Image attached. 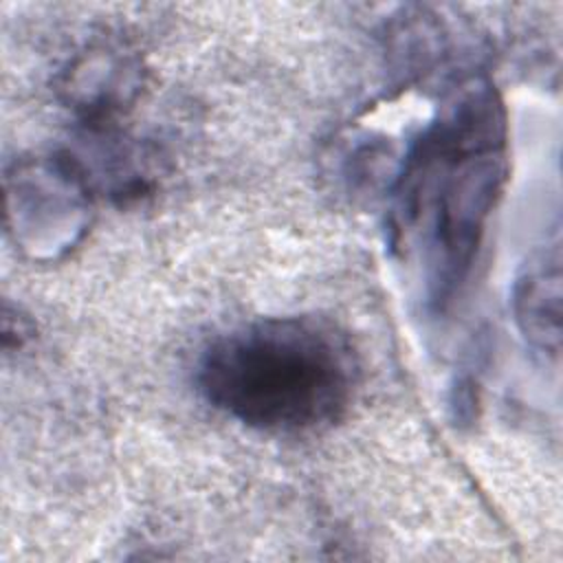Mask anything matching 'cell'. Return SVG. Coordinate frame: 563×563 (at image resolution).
<instances>
[{
	"label": "cell",
	"instance_id": "cell-5",
	"mask_svg": "<svg viewBox=\"0 0 563 563\" xmlns=\"http://www.w3.org/2000/svg\"><path fill=\"white\" fill-rule=\"evenodd\" d=\"M512 312L526 341L543 354L561 345V257L559 249L532 255L512 288Z\"/></svg>",
	"mask_w": 563,
	"mask_h": 563
},
{
	"label": "cell",
	"instance_id": "cell-4",
	"mask_svg": "<svg viewBox=\"0 0 563 563\" xmlns=\"http://www.w3.org/2000/svg\"><path fill=\"white\" fill-rule=\"evenodd\" d=\"M143 84L139 59L119 46H90L62 73L64 101L90 128L108 125L139 92Z\"/></svg>",
	"mask_w": 563,
	"mask_h": 563
},
{
	"label": "cell",
	"instance_id": "cell-3",
	"mask_svg": "<svg viewBox=\"0 0 563 563\" xmlns=\"http://www.w3.org/2000/svg\"><path fill=\"white\" fill-rule=\"evenodd\" d=\"M4 185L7 227L29 257L57 260L88 231L95 191L70 152L22 158Z\"/></svg>",
	"mask_w": 563,
	"mask_h": 563
},
{
	"label": "cell",
	"instance_id": "cell-2",
	"mask_svg": "<svg viewBox=\"0 0 563 563\" xmlns=\"http://www.w3.org/2000/svg\"><path fill=\"white\" fill-rule=\"evenodd\" d=\"M200 394L233 420L268 433L336 422L358 387L347 336L317 317H268L233 328L198 361Z\"/></svg>",
	"mask_w": 563,
	"mask_h": 563
},
{
	"label": "cell",
	"instance_id": "cell-1",
	"mask_svg": "<svg viewBox=\"0 0 563 563\" xmlns=\"http://www.w3.org/2000/svg\"><path fill=\"white\" fill-rule=\"evenodd\" d=\"M506 112L486 77H466L411 139L389 187V244L442 310L471 273L508 176Z\"/></svg>",
	"mask_w": 563,
	"mask_h": 563
},
{
	"label": "cell",
	"instance_id": "cell-6",
	"mask_svg": "<svg viewBox=\"0 0 563 563\" xmlns=\"http://www.w3.org/2000/svg\"><path fill=\"white\" fill-rule=\"evenodd\" d=\"M451 409L455 411V420L466 422L475 416V391L468 380H457L451 396Z\"/></svg>",
	"mask_w": 563,
	"mask_h": 563
}]
</instances>
